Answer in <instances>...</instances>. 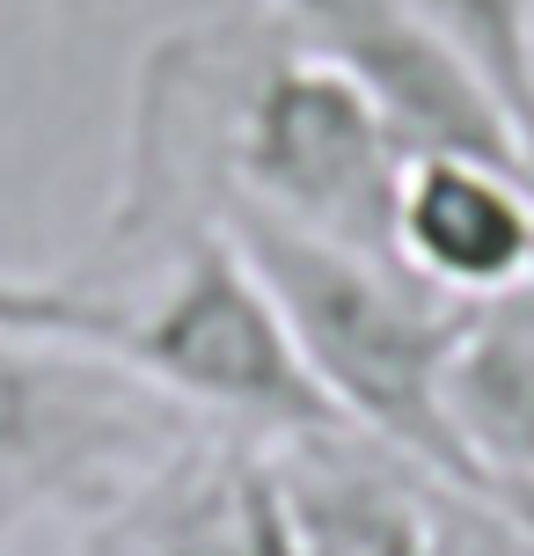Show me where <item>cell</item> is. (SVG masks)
I'll use <instances>...</instances> for the list:
<instances>
[{"label": "cell", "mask_w": 534, "mask_h": 556, "mask_svg": "<svg viewBox=\"0 0 534 556\" xmlns=\"http://www.w3.org/2000/svg\"><path fill=\"white\" fill-rule=\"evenodd\" d=\"M213 227L271 286L285 330L301 344L315 389L344 417V432L403 454L424 476L469 483L447 440V417H440V374H447L469 307L432 293L395 256L322 242L308 227H285L250 205H220Z\"/></svg>", "instance_id": "cell-1"}, {"label": "cell", "mask_w": 534, "mask_h": 556, "mask_svg": "<svg viewBox=\"0 0 534 556\" xmlns=\"http://www.w3.org/2000/svg\"><path fill=\"white\" fill-rule=\"evenodd\" d=\"M117 352L205 425L220 417L227 432H256V440L344 432V417L315 389L308 359L285 330L271 286L220 227L176 242L162 256L154 293L125 301Z\"/></svg>", "instance_id": "cell-2"}, {"label": "cell", "mask_w": 534, "mask_h": 556, "mask_svg": "<svg viewBox=\"0 0 534 556\" xmlns=\"http://www.w3.org/2000/svg\"><path fill=\"white\" fill-rule=\"evenodd\" d=\"M198 425L117 344L0 330V498L117 505Z\"/></svg>", "instance_id": "cell-3"}, {"label": "cell", "mask_w": 534, "mask_h": 556, "mask_svg": "<svg viewBox=\"0 0 534 556\" xmlns=\"http://www.w3.org/2000/svg\"><path fill=\"white\" fill-rule=\"evenodd\" d=\"M271 15L366 88V103L389 117L403 154H483L534 176L527 147L491 111V96L403 0H271Z\"/></svg>", "instance_id": "cell-4"}, {"label": "cell", "mask_w": 534, "mask_h": 556, "mask_svg": "<svg viewBox=\"0 0 534 556\" xmlns=\"http://www.w3.org/2000/svg\"><path fill=\"white\" fill-rule=\"evenodd\" d=\"M88 556H293V491L279 440L198 425L162 469H147Z\"/></svg>", "instance_id": "cell-5"}, {"label": "cell", "mask_w": 534, "mask_h": 556, "mask_svg": "<svg viewBox=\"0 0 534 556\" xmlns=\"http://www.w3.org/2000/svg\"><path fill=\"white\" fill-rule=\"evenodd\" d=\"M395 264L461 307L534 286V176L483 154H410L395 191Z\"/></svg>", "instance_id": "cell-6"}, {"label": "cell", "mask_w": 534, "mask_h": 556, "mask_svg": "<svg viewBox=\"0 0 534 556\" xmlns=\"http://www.w3.org/2000/svg\"><path fill=\"white\" fill-rule=\"evenodd\" d=\"M440 417L469 483L534 491V286L469 307L440 374Z\"/></svg>", "instance_id": "cell-7"}, {"label": "cell", "mask_w": 534, "mask_h": 556, "mask_svg": "<svg viewBox=\"0 0 534 556\" xmlns=\"http://www.w3.org/2000/svg\"><path fill=\"white\" fill-rule=\"evenodd\" d=\"M534 162V0H403Z\"/></svg>", "instance_id": "cell-8"}, {"label": "cell", "mask_w": 534, "mask_h": 556, "mask_svg": "<svg viewBox=\"0 0 534 556\" xmlns=\"http://www.w3.org/2000/svg\"><path fill=\"white\" fill-rule=\"evenodd\" d=\"M418 556H534V520L506 491L418 476Z\"/></svg>", "instance_id": "cell-9"}, {"label": "cell", "mask_w": 534, "mask_h": 556, "mask_svg": "<svg viewBox=\"0 0 534 556\" xmlns=\"http://www.w3.org/2000/svg\"><path fill=\"white\" fill-rule=\"evenodd\" d=\"M0 330H37V337H88V344H117L125 337V301L74 286V278H29L0 271Z\"/></svg>", "instance_id": "cell-10"}, {"label": "cell", "mask_w": 534, "mask_h": 556, "mask_svg": "<svg viewBox=\"0 0 534 556\" xmlns=\"http://www.w3.org/2000/svg\"><path fill=\"white\" fill-rule=\"evenodd\" d=\"M23 520H29V505H23V498H0V556L15 549V534H23Z\"/></svg>", "instance_id": "cell-11"}]
</instances>
